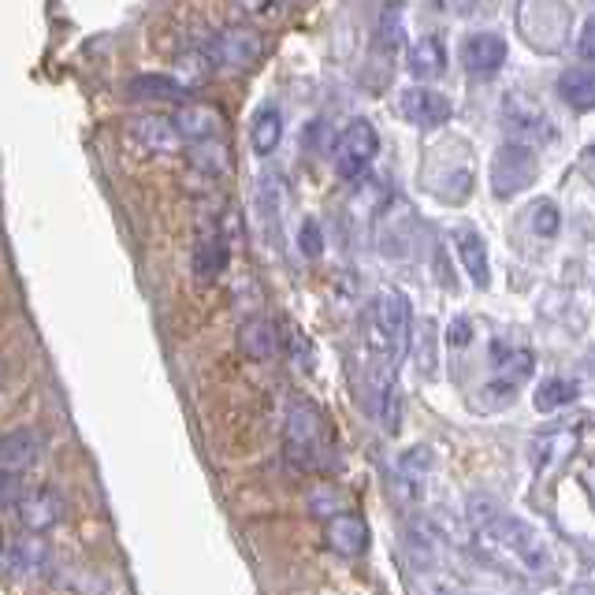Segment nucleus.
<instances>
[{
    "mask_svg": "<svg viewBox=\"0 0 595 595\" xmlns=\"http://www.w3.org/2000/svg\"><path fill=\"white\" fill-rule=\"evenodd\" d=\"M470 521H473L476 536H481L492 551H498L503 558L514 562V566L533 573V577H551L555 558H551L547 539L539 536L528 521L506 514V510L487 495L470 498Z\"/></svg>",
    "mask_w": 595,
    "mask_h": 595,
    "instance_id": "1",
    "label": "nucleus"
},
{
    "mask_svg": "<svg viewBox=\"0 0 595 595\" xmlns=\"http://www.w3.org/2000/svg\"><path fill=\"white\" fill-rule=\"evenodd\" d=\"M283 440H286V458L298 470H316L324 462V446H327L324 410L310 399H291L286 402Z\"/></svg>",
    "mask_w": 595,
    "mask_h": 595,
    "instance_id": "2",
    "label": "nucleus"
},
{
    "mask_svg": "<svg viewBox=\"0 0 595 595\" xmlns=\"http://www.w3.org/2000/svg\"><path fill=\"white\" fill-rule=\"evenodd\" d=\"M372 327H376V343L384 365L399 369V361L410 354V335H413V310L410 298L387 286L372 302Z\"/></svg>",
    "mask_w": 595,
    "mask_h": 595,
    "instance_id": "3",
    "label": "nucleus"
},
{
    "mask_svg": "<svg viewBox=\"0 0 595 595\" xmlns=\"http://www.w3.org/2000/svg\"><path fill=\"white\" fill-rule=\"evenodd\" d=\"M521 38L528 41L536 52H558L569 38V4H558V0H525V4L514 8Z\"/></svg>",
    "mask_w": 595,
    "mask_h": 595,
    "instance_id": "4",
    "label": "nucleus"
},
{
    "mask_svg": "<svg viewBox=\"0 0 595 595\" xmlns=\"http://www.w3.org/2000/svg\"><path fill=\"white\" fill-rule=\"evenodd\" d=\"M503 131H506V142L525 145V149H533V153L547 149L558 138L555 120H551L533 98H525V93H510L503 101Z\"/></svg>",
    "mask_w": 595,
    "mask_h": 595,
    "instance_id": "5",
    "label": "nucleus"
},
{
    "mask_svg": "<svg viewBox=\"0 0 595 595\" xmlns=\"http://www.w3.org/2000/svg\"><path fill=\"white\" fill-rule=\"evenodd\" d=\"M376 153H380V134L369 120H350L343 127V134L332 142V164L339 179H346V183L365 179L369 164L376 161Z\"/></svg>",
    "mask_w": 595,
    "mask_h": 595,
    "instance_id": "6",
    "label": "nucleus"
},
{
    "mask_svg": "<svg viewBox=\"0 0 595 595\" xmlns=\"http://www.w3.org/2000/svg\"><path fill=\"white\" fill-rule=\"evenodd\" d=\"M539 175V153L525 145L503 142L498 153L492 157V168H487V179H492V194L495 198H517L521 190H528Z\"/></svg>",
    "mask_w": 595,
    "mask_h": 595,
    "instance_id": "7",
    "label": "nucleus"
},
{
    "mask_svg": "<svg viewBox=\"0 0 595 595\" xmlns=\"http://www.w3.org/2000/svg\"><path fill=\"white\" fill-rule=\"evenodd\" d=\"M209 57L216 68H228V71H253L264 57V34L258 27H246V23H231L216 30V38L209 41Z\"/></svg>",
    "mask_w": 595,
    "mask_h": 595,
    "instance_id": "8",
    "label": "nucleus"
},
{
    "mask_svg": "<svg viewBox=\"0 0 595 595\" xmlns=\"http://www.w3.org/2000/svg\"><path fill=\"white\" fill-rule=\"evenodd\" d=\"M399 112H402V120L413 123V127H421V131H435V127L451 123L454 104H451V98H446V93H440V90L410 87V90L399 93Z\"/></svg>",
    "mask_w": 595,
    "mask_h": 595,
    "instance_id": "9",
    "label": "nucleus"
},
{
    "mask_svg": "<svg viewBox=\"0 0 595 595\" xmlns=\"http://www.w3.org/2000/svg\"><path fill=\"white\" fill-rule=\"evenodd\" d=\"M123 131H127V142L134 149H142V153H175V149H183V138L175 134L172 120L157 112L131 115Z\"/></svg>",
    "mask_w": 595,
    "mask_h": 595,
    "instance_id": "10",
    "label": "nucleus"
},
{
    "mask_svg": "<svg viewBox=\"0 0 595 595\" xmlns=\"http://www.w3.org/2000/svg\"><path fill=\"white\" fill-rule=\"evenodd\" d=\"M16 510L30 536L49 533V528H57L63 521V498L52 492V487H30V492H23V498H19Z\"/></svg>",
    "mask_w": 595,
    "mask_h": 595,
    "instance_id": "11",
    "label": "nucleus"
},
{
    "mask_svg": "<svg viewBox=\"0 0 595 595\" xmlns=\"http://www.w3.org/2000/svg\"><path fill=\"white\" fill-rule=\"evenodd\" d=\"M458 57L470 74H495L506 63V38L492 34V30H476V34L462 38Z\"/></svg>",
    "mask_w": 595,
    "mask_h": 595,
    "instance_id": "12",
    "label": "nucleus"
},
{
    "mask_svg": "<svg viewBox=\"0 0 595 595\" xmlns=\"http://www.w3.org/2000/svg\"><path fill=\"white\" fill-rule=\"evenodd\" d=\"M283 209H286V186L275 172H261L258 179V220L272 246L283 242Z\"/></svg>",
    "mask_w": 595,
    "mask_h": 595,
    "instance_id": "13",
    "label": "nucleus"
},
{
    "mask_svg": "<svg viewBox=\"0 0 595 595\" xmlns=\"http://www.w3.org/2000/svg\"><path fill=\"white\" fill-rule=\"evenodd\" d=\"M432 465H435V454H432V446H424V443L399 454L395 484H399V492L406 503H417V498L424 495V484H428V476H432Z\"/></svg>",
    "mask_w": 595,
    "mask_h": 595,
    "instance_id": "14",
    "label": "nucleus"
},
{
    "mask_svg": "<svg viewBox=\"0 0 595 595\" xmlns=\"http://www.w3.org/2000/svg\"><path fill=\"white\" fill-rule=\"evenodd\" d=\"M451 235H454V250H458L465 275L473 280V286H481V291H484V286L492 283V261H487V242H484V235L473 228V223H458V228H454Z\"/></svg>",
    "mask_w": 595,
    "mask_h": 595,
    "instance_id": "15",
    "label": "nucleus"
},
{
    "mask_svg": "<svg viewBox=\"0 0 595 595\" xmlns=\"http://www.w3.org/2000/svg\"><path fill=\"white\" fill-rule=\"evenodd\" d=\"M172 127H175V134L183 138V142H190V145L216 142L220 112L212 109V104H183V109L172 115Z\"/></svg>",
    "mask_w": 595,
    "mask_h": 595,
    "instance_id": "16",
    "label": "nucleus"
},
{
    "mask_svg": "<svg viewBox=\"0 0 595 595\" xmlns=\"http://www.w3.org/2000/svg\"><path fill=\"white\" fill-rule=\"evenodd\" d=\"M324 539H327V547H332L335 555L361 558L369 551V525L357 514H339V517L327 521Z\"/></svg>",
    "mask_w": 595,
    "mask_h": 595,
    "instance_id": "17",
    "label": "nucleus"
},
{
    "mask_svg": "<svg viewBox=\"0 0 595 595\" xmlns=\"http://www.w3.org/2000/svg\"><path fill=\"white\" fill-rule=\"evenodd\" d=\"M558 98L569 104L573 112H592L595 109V68L588 63H577V68H566L555 82Z\"/></svg>",
    "mask_w": 595,
    "mask_h": 595,
    "instance_id": "18",
    "label": "nucleus"
},
{
    "mask_svg": "<svg viewBox=\"0 0 595 595\" xmlns=\"http://www.w3.org/2000/svg\"><path fill=\"white\" fill-rule=\"evenodd\" d=\"M38 451H41V440H38V432H30V428L0 435V473H8V476L27 473L30 465L38 462Z\"/></svg>",
    "mask_w": 595,
    "mask_h": 595,
    "instance_id": "19",
    "label": "nucleus"
},
{
    "mask_svg": "<svg viewBox=\"0 0 595 595\" xmlns=\"http://www.w3.org/2000/svg\"><path fill=\"white\" fill-rule=\"evenodd\" d=\"M239 350L250 361H272L275 354H280V335H275L272 321H264V316H250V321H242Z\"/></svg>",
    "mask_w": 595,
    "mask_h": 595,
    "instance_id": "20",
    "label": "nucleus"
},
{
    "mask_svg": "<svg viewBox=\"0 0 595 595\" xmlns=\"http://www.w3.org/2000/svg\"><path fill=\"white\" fill-rule=\"evenodd\" d=\"M406 68H410V74H413V79H417V82L440 79V74L446 71V46H443V38L424 34L421 41H413Z\"/></svg>",
    "mask_w": 595,
    "mask_h": 595,
    "instance_id": "21",
    "label": "nucleus"
},
{
    "mask_svg": "<svg viewBox=\"0 0 595 595\" xmlns=\"http://www.w3.org/2000/svg\"><path fill=\"white\" fill-rule=\"evenodd\" d=\"M410 354H413V365H417L421 376L432 380L435 369H440V327H435L432 316H424L421 324H413Z\"/></svg>",
    "mask_w": 595,
    "mask_h": 595,
    "instance_id": "22",
    "label": "nucleus"
},
{
    "mask_svg": "<svg viewBox=\"0 0 595 595\" xmlns=\"http://www.w3.org/2000/svg\"><path fill=\"white\" fill-rule=\"evenodd\" d=\"M283 142V115L275 104H264V109L253 112L250 120V145L258 157H272Z\"/></svg>",
    "mask_w": 595,
    "mask_h": 595,
    "instance_id": "23",
    "label": "nucleus"
},
{
    "mask_svg": "<svg viewBox=\"0 0 595 595\" xmlns=\"http://www.w3.org/2000/svg\"><path fill=\"white\" fill-rule=\"evenodd\" d=\"M581 399V384L577 380H566V376H547L544 384L533 391V406L536 413H555V410H566L573 402Z\"/></svg>",
    "mask_w": 595,
    "mask_h": 595,
    "instance_id": "24",
    "label": "nucleus"
},
{
    "mask_svg": "<svg viewBox=\"0 0 595 595\" xmlns=\"http://www.w3.org/2000/svg\"><path fill=\"white\" fill-rule=\"evenodd\" d=\"M228 242H223L220 235H205L194 246V280L198 283H212L216 275L228 269Z\"/></svg>",
    "mask_w": 595,
    "mask_h": 595,
    "instance_id": "25",
    "label": "nucleus"
},
{
    "mask_svg": "<svg viewBox=\"0 0 595 595\" xmlns=\"http://www.w3.org/2000/svg\"><path fill=\"white\" fill-rule=\"evenodd\" d=\"M131 98L179 104V101H186V90L179 87L172 74H134V79H131Z\"/></svg>",
    "mask_w": 595,
    "mask_h": 595,
    "instance_id": "26",
    "label": "nucleus"
},
{
    "mask_svg": "<svg viewBox=\"0 0 595 595\" xmlns=\"http://www.w3.org/2000/svg\"><path fill=\"white\" fill-rule=\"evenodd\" d=\"M49 562V547L41 536H16L12 544H8V566H16V573H38L41 566Z\"/></svg>",
    "mask_w": 595,
    "mask_h": 595,
    "instance_id": "27",
    "label": "nucleus"
},
{
    "mask_svg": "<svg viewBox=\"0 0 595 595\" xmlns=\"http://www.w3.org/2000/svg\"><path fill=\"white\" fill-rule=\"evenodd\" d=\"M186 157H190V168L201 175H209V179H220V175L231 172V153H228V145H220V142L190 145Z\"/></svg>",
    "mask_w": 595,
    "mask_h": 595,
    "instance_id": "28",
    "label": "nucleus"
},
{
    "mask_svg": "<svg viewBox=\"0 0 595 595\" xmlns=\"http://www.w3.org/2000/svg\"><path fill=\"white\" fill-rule=\"evenodd\" d=\"M175 71L179 74H172V79L190 93V90H198L201 82H209V74L216 71V63H212L209 49H190V52H183V57H179Z\"/></svg>",
    "mask_w": 595,
    "mask_h": 595,
    "instance_id": "29",
    "label": "nucleus"
},
{
    "mask_svg": "<svg viewBox=\"0 0 595 595\" xmlns=\"http://www.w3.org/2000/svg\"><path fill=\"white\" fill-rule=\"evenodd\" d=\"M517 399V380H510V376H495V380H487V384L476 391V406L487 410V413H498V410H506L510 402Z\"/></svg>",
    "mask_w": 595,
    "mask_h": 595,
    "instance_id": "30",
    "label": "nucleus"
},
{
    "mask_svg": "<svg viewBox=\"0 0 595 595\" xmlns=\"http://www.w3.org/2000/svg\"><path fill=\"white\" fill-rule=\"evenodd\" d=\"M562 228V212L551 198H539L528 205V231H533L536 239H555Z\"/></svg>",
    "mask_w": 595,
    "mask_h": 595,
    "instance_id": "31",
    "label": "nucleus"
},
{
    "mask_svg": "<svg viewBox=\"0 0 595 595\" xmlns=\"http://www.w3.org/2000/svg\"><path fill=\"white\" fill-rule=\"evenodd\" d=\"M346 495L339 492V487H332V484H321V487H313L310 492V514H316V517H339V514H346Z\"/></svg>",
    "mask_w": 595,
    "mask_h": 595,
    "instance_id": "32",
    "label": "nucleus"
},
{
    "mask_svg": "<svg viewBox=\"0 0 595 595\" xmlns=\"http://www.w3.org/2000/svg\"><path fill=\"white\" fill-rule=\"evenodd\" d=\"M298 250H302L310 261H316L324 253V231H321V223H316L313 216H305L302 228H298Z\"/></svg>",
    "mask_w": 595,
    "mask_h": 595,
    "instance_id": "33",
    "label": "nucleus"
},
{
    "mask_svg": "<svg viewBox=\"0 0 595 595\" xmlns=\"http://www.w3.org/2000/svg\"><path fill=\"white\" fill-rule=\"evenodd\" d=\"M23 476H8V473H0V510H8V506H19V498H23Z\"/></svg>",
    "mask_w": 595,
    "mask_h": 595,
    "instance_id": "34",
    "label": "nucleus"
},
{
    "mask_svg": "<svg viewBox=\"0 0 595 595\" xmlns=\"http://www.w3.org/2000/svg\"><path fill=\"white\" fill-rule=\"evenodd\" d=\"M577 49H581V57H584V60H595V16L584 19V30H581Z\"/></svg>",
    "mask_w": 595,
    "mask_h": 595,
    "instance_id": "35",
    "label": "nucleus"
},
{
    "mask_svg": "<svg viewBox=\"0 0 595 595\" xmlns=\"http://www.w3.org/2000/svg\"><path fill=\"white\" fill-rule=\"evenodd\" d=\"M473 339V327H470V321L465 316H458V321L451 324V332H446V343L451 346H465Z\"/></svg>",
    "mask_w": 595,
    "mask_h": 595,
    "instance_id": "36",
    "label": "nucleus"
},
{
    "mask_svg": "<svg viewBox=\"0 0 595 595\" xmlns=\"http://www.w3.org/2000/svg\"><path fill=\"white\" fill-rule=\"evenodd\" d=\"M566 595H595V584H573Z\"/></svg>",
    "mask_w": 595,
    "mask_h": 595,
    "instance_id": "37",
    "label": "nucleus"
}]
</instances>
